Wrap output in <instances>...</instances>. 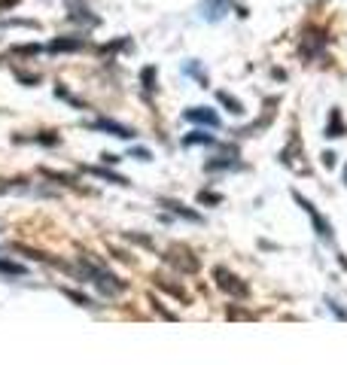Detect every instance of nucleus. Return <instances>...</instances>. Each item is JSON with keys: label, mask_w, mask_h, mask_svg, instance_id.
<instances>
[{"label": "nucleus", "mask_w": 347, "mask_h": 365, "mask_svg": "<svg viewBox=\"0 0 347 365\" xmlns=\"http://www.w3.org/2000/svg\"><path fill=\"white\" fill-rule=\"evenodd\" d=\"M83 268H86V274L91 277V283H95L98 289H104V292H122L125 289V283L116 277V274H110V271H104V268H98L95 262H89V259H83Z\"/></svg>", "instance_id": "f257e3e1"}, {"label": "nucleus", "mask_w": 347, "mask_h": 365, "mask_svg": "<svg viewBox=\"0 0 347 365\" xmlns=\"http://www.w3.org/2000/svg\"><path fill=\"white\" fill-rule=\"evenodd\" d=\"M293 198L298 201V204H302V210L311 216V222H314V228H317V235L323 237V241H332V228L326 225V220H323V216L317 213V207H314V204H311V201H305L302 195H298V192H293Z\"/></svg>", "instance_id": "f03ea898"}, {"label": "nucleus", "mask_w": 347, "mask_h": 365, "mask_svg": "<svg viewBox=\"0 0 347 365\" xmlns=\"http://www.w3.org/2000/svg\"><path fill=\"white\" fill-rule=\"evenodd\" d=\"M213 274H216L219 289H226V292H231V295H241V299H244V295H247V287H244V283H241V277H235V274H228L226 268H216Z\"/></svg>", "instance_id": "7ed1b4c3"}, {"label": "nucleus", "mask_w": 347, "mask_h": 365, "mask_svg": "<svg viewBox=\"0 0 347 365\" xmlns=\"http://www.w3.org/2000/svg\"><path fill=\"white\" fill-rule=\"evenodd\" d=\"M183 119H186V122H198V125H211V128H216V125H219L216 110H211V107H192V110L183 113Z\"/></svg>", "instance_id": "20e7f679"}, {"label": "nucleus", "mask_w": 347, "mask_h": 365, "mask_svg": "<svg viewBox=\"0 0 347 365\" xmlns=\"http://www.w3.org/2000/svg\"><path fill=\"white\" fill-rule=\"evenodd\" d=\"M95 128L110 131V134H116V137H122V140H131V137H134L131 128H125V125H119V122H110V119H98V122H95Z\"/></svg>", "instance_id": "39448f33"}, {"label": "nucleus", "mask_w": 347, "mask_h": 365, "mask_svg": "<svg viewBox=\"0 0 347 365\" xmlns=\"http://www.w3.org/2000/svg\"><path fill=\"white\" fill-rule=\"evenodd\" d=\"M161 207H168V210H174L177 216H186L189 222H201V216L195 213V210H186L183 204H177V201H171V198H161Z\"/></svg>", "instance_id": "423d86ee"}, {"label": "nucleus", "mask_w": 347, "mask_h": 365, "mask_svg": "<svg viewBox=\"0 0 347 365\" xmlns=\"http://www.w3.org/2000/svg\"><path fill=\"white\" fill-rule=\"evenodd\" d=\"M49 49L52 52H76V49H83V40H61V37H58V40H52V46H49Z\"/></svg>", "instance_id": "0eeeda50"}, {"label": "nucleus", "mask_w": 347, "mask_h": 365, "mask_svg": "<svg viewBox=\"0 0 347 365\" xmlns=\"http://www.w3.org/2000/svg\"><path fill=\"white\" fill-rule=\"evenodd\" d=\"M207 146V143H216L213 140V137L211 134H201V131H195V134H186V137H183V146Z\"/></svg>", "instance_id": "6e6552de"}, {"label": "nucleus", "mask_w": 347, "mask_h": 365, "mask_svg": "<svg viewBox=\"0 0 347 365\" xmlns=\"http://www.w3.org/2000/svg\"><path fill=\"white\" fill-rule=\"evenodd\" d=\"M89 174H95V177H104V180H113V182H119V186H129V180L119 177V174H113V170H101V168H89Z\"/></svg>", "instance_id": "1a4fd4ad"}, {"label": "nucleus", "mask_w": 347, "mask_h": 365, "mask_svg": "<svg viewBox=\"0 0 347 365\" xmlns=\"http://www.w3.org/2000/svg\"><path fill=\"white\" fill-rule=\"evenodd\" d=\"M341 131H344V125H341V113L335 110V113H332V119H329V137H341Z\"/></svg>", "instance_id": "9d476101"}, {"label": "nucleus", "mask_w": 347, "mask_h": 365, "mask_svg": "<svg viewBox=\"0 0 347 365\" xmlns=\"http://www.w3.org/2000/svg\"><path fill=\"white\" fill-rule=\"evenodd\" d=\"M219 101H223V104L228 107V113H235V116H238V113H244V107H241V101H235V98H228V95H226V91H219Z\"/></svg>", "instance_id": "9b49d317"}, {"label": "nucleus", "mask_w": 347, "mask_h": 365, "mask_svg": "<svg viewBox=\"0 0 347 365\" xmlns=\"http://www.w3.org/2000/svg\"><path fill=\"white\" fill-rule=\"evenodd\" d=\"M144 83H146V86H144L146 91H153V88H156V86H153V67H146V71H144Z\"/></svg>", "instance_id": "f8f14e48"}, {"label": "nucleus", "mask_w": 347, "mask_h": 365, "mask_svg": "<svg viewBox=\"0 0 347 365\" xmlns=\"http://www.w3.org/2000/svg\"><path fill=\"white\" fill-rule=\"evenodd\" d=\"M329 307H332V311H335V314H338L341 319H347V311H341V307H338V302H329Z\"/></svg>", "instance_id": "ddd939ff"}, {"label": "nucleus", "mask_w": 347, "mask_h": 365, "mask_svg": "<svg viewBox=\"0 0 347 365\" xmlns=\"http://www.w3.org/2000/svg\"><path fill=\"white\" fill-rule=\"evenodd\" d=\"M13 4H19V0H0V6H13Z\"/></svg>", "instance_id": "4468645a"}]
</instances>
